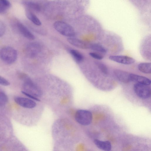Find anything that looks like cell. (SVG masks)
Segmentation results:
<instances>
[{
	"instance_id": "cell-1",
	"label": "cell",
	"mask_w": 151,
	"mask_h": 151,
	"mask_svg": "<svg viewBox=\"0 0 151 151\" xmlns=\"http://www.w3.org/2000/svg\"><path fill=\"white\" fill-rule=\"evenodd\" d=\"M17 57V51L13 47L5 46L0 50V58L4 63L9 64L15 62Z\"/></svg>"
},
{
	"instance_id": "cell-2",
	"label": "cell",
	"mask_w": 151,
	"mask_h": 151,
	"mask_svg": "<svg viewBox=\"0 0 151 151\" xmlns=\"http://www.w3.org/2000/svg\"><path fill=\"white\" fill-rule=\"evenodd\" d=\"M75 119L80 124L83 126H88L92 122L93 115L91 112L88 110L79 109L76 112Z\"/></svg>"
},
{
	"instance_id": "cell-3",
	"label": "cell",
	"mask_w": 151,
	"mask_h": 151,
	"mask_svg": "<svg viewBox=\"0 0 151 151\" xmlns=\"http://www.w3.org/2000/svg\"><path fill=\"white\" fill-rule=\"evenodd\" d=\"M53 26L55 29L63 35L72 37L75 35V32L73 28L65 22L57 21L54 23Z\"/></svg>"
},
{
	"instance_id": "cell-4",
	"label": "cell",
	"mask_w": 151,
	"mask_h": 151,
	"mask_svg": "<svg viewBox=\"0 0 151 151\" xmlns=\"http://www.w3.org/2000/svg\"><path fill=\"white\" fill-rule=\"evenodd\" d=\"M133 89L136 95L141 99H147L151 96V88L149 86L136 83L134 85Z\"/></svg>"
},
{
	"instance_id": "cell-5",
	"label": "cell",
	"mask_w": 151,
	"mask_h": 151,
	"mask_svg": "<svg viewBox=\"0 0 151 151\" xmlns=\"http://www.w3.org/2000/svg\"><path fill=\"white\" fill-rule=\"evenodd\" d=\"M14 100L16 103L24 108L32 109L36 106L35 102L28 98L17 97L15 98Z\"/></svg>"
},
{
	"instance_id": "cell-6",
	"label": "cell",
	"mask_w": 151,
	"mask_h": 151,
	"mask_svg": "<svg viewBox=\"0 0 151 151\" xmlns=\"http://www.w3.org/2000/svg\"><path fill=\"white\" fill-rule=\"evenodd\" d=\"M15 26L19 32L24 37L30 40L35 39L34 35L20 22L17 21L15 22Z\"/></svg>"
},
{
	"instance_id": "cell-7",
	"label": "cell",
	"mask_w": 151,
	"mask_h": 151,
	"mask_svg": "<svg viewBox=\"0 0 151 151\" xmlns=\"http://www.w3.org/2000/svg\"><path fill=\"white\" fill-rule=\"evenodd\" d=\"M109 59L115 62L125 65H130L134 63L135 60L133 58L124 55H111Z\"/></svg>"
},
{
	"instance_id": "cell-8",
	"label": "cell",
	"mask_w": 151,
	"mask_h": 151,
	"mask_svg": "<svg viewBox=\"0 0 151 151\" xmlns=\"http://www.w3.org/2000/svg\"><path fill=\"white\" fill-rule=\"evenodd\" d=\"M114 73L116 77L120 81L124 83H128L131 81V73L119 69L115 70Z\"/></svg>"
},
{
	"instance_id": "cell-9",
	"label": "cell",
	"mask_w": 151,
	"mask_h": 151,
	"mask_svg": "<svg viewBox=\"0 0 151 151\" xmlns=\"http://www.w3.org/2000/svg\"><path fill=\"white\" fill-rule=\"evenodd\" d=\"M67 41L72 45L83 49H90L91 44L82 40L72 37L68 38Z\"/></svg>"
},
{
	"instance_id": "cell-10",
	"label": "cell",
	"mask_w": 151,
	"mask_h": 151,
	"mask_svg": "<svg viewBox=\"0 0 151 151\" xmlns=\"http://www.w3.org/2000/svg\"><path fill=\"white\" fill-rule=\"evenodd\" d=\"M131 81L136 83L142 84L149 86L151 84V80L145 76L138 75L135 74L131 73L130 75Z\"/></svg>"
},
{
	"instance_id": "cell-11",
	"label": "cell",
	"mask_w": 151,
	"mask_h": 151,
	"mask_svg": "<svg viewBox=\"0 0 151 151\" xmlns=\"http://www.w3.org/2000/svg\"><path fill=\"white\" fill-rule=\"evenodd\" d=\"M93 142L96 146L101 150L105 151H110L111 150V145L109 141L95 139Z\"/></svg>"
},
{
	"instance_id": "cell-12",
	"label": "cell",
	"mask_w": 151,
	"mask_h": 151,
	"mask_svg": "<svg viewBox=\"0 0 151 151\" xmlns=\"http://www.w3.org/2000/svg\"><path fill=\"white\" fill-rule=\"evenodd\" d=\"M25 14L27 17L34 24L38 26L41 24V23L38 18L30 10L26 9Z\"/></svg>"
},
{
	"instance_id": "cell-13",
	"label": "cell",
	"mask_w": 151,
	"mask_h": 151,
	"mask_svg": "<svg viewBox=\"0 0 151 151\" xmlns=\"http://www.w3.org/2000/svg\"><path fill=\"white\" fill-rule=\"evenodd\" d=\"M138 69L141 72L145 73H151V64L150 63H143L138 65Z\"/></svg>"
},
{
	"instance_id": "cell-14",
	"label": "cell",
	"mask_w": 151,
	"mask_h": 151,
	"mask_svg": "<svg viewBox=\"0 0 151 151\" xmlns=\"http://www.w3.org/2000/svg\"><path fill=\"white\" fill-rule=\"evenodd\" d=\"M10 2L6 0H0V14L6 12L11 7Z\"/></svg>"
},
{
	"instance_id": "cell-15",
	"label": "cell",
	"mask_w": 151,
	"mask_h": 151,
	"mask_svg": "<svg viewBox=\"0 0 151 151\" xmlns=\"http://www.w3.org/2000/svg\"><path fill=\"white\" fill-rule=\"evenodd\" d=\"M22 4L28 9H30L36 11H38L40 10V7L38 4L34 2L27 1H23Z\"/></svg>"
},
{
	"instance_id": "cell-16",
	"label": "cell",
	"mask_w": 151,
	"mask_h": 151,
	"mask_svg": "<svg viewBox=\"0 0 151 151\" xmlns=\"http://www.w3.org/2000/svg\"><path fill=\"white\" fill-rule=\"evenodd\" d=\"M70 52L75 60L79 62L82 61L83 59V56L78 51L75 50H71Z\"/></svg>"
},
{
	"instance_id": "cell-17",
	"label": "cell",
	"mask_w": 151,
	"mask_h": 151,
	"mask_svg": "<svg viewBox=\"0 0 151 151\" xmlns=\"http://www.w3.org/2000/svg\"><path fill=\"white\" fill-rule=\"evenodd\" d=\"M90 49L103 53H106L107 52L106 50L104 47L101 45L97 44H91Z\"/></svg>"
},
{
	"instance_id": "cell-18",
	"label": "cell",
	"mask_w": 151,
	"mask_h": 151,
	"mask_svg": "<svg viewBox=\"0 0 151 151\" xmlns=\"http://www.w3.org/2000/svg\"><path fill=\"white\" fill-rule=\"evenodd\" d=\"M8 101V98L4 92H0V107L5 105Z\"/></svg>"
},
{
	"instance_id": "cell-19",
	"label": "cell",
	"mask_w": 151,
	"mask_h": 151,
	"mask_svg": "<svg viewBox=\"0 0 151 151\" xmlns=\"http://www.w3.org/2000/svg\"><path fill=\"white\" fill-rule=\"evenodd\" d=\"M96 63L98 68L103 73L105 74H107L108 73V68L105 65L99 62H96Z\"/></svg>"
},
{
	"instance_id": "cell-20",
	"label": "cell",
	"mask_w": 151,
	"mask_h": 151,
	"mask_svg": "<svg viewBox=\"0 0 151 151\" xmlns=\"http://www.w3.org/2000/svg\"><path fill=\"white\" fill-rule=\"evenodd\" d=\"M6 30V27L4 23L0 19V37L4 34Z\"/></svg>"
},
{
	"instance_id": "cell-21",
	"label": "cell",
	"mask_w": 151,
	"mask_h": 151,
	"mask_svg": "<svg viewBox=\"0 0 151 151\" xmlns=\"http://www.w3.org/2000/svg\"><path fill=\"white\" fill-rule=\"evenodd\" d=\"M10 84V82L6 79L0 76V85L4 86H8Z\"/></svg>"
},
{
	"instance_id": "cell-22",
	"label": "cell",
	"mask_w": 151,
	"mask_h": 151,
	"mask_svg": "<svg viewBox=\"0 0 151 151\" xmlns=\"http://www.w3.org/2000/svg\"><path fill=\"white\" fill-rule=\"evenodd\" d=\"M89 55L93 58L99 60H101L103 58L102 56L94 52H90Z\"/></svg>"
}]
</instances>
